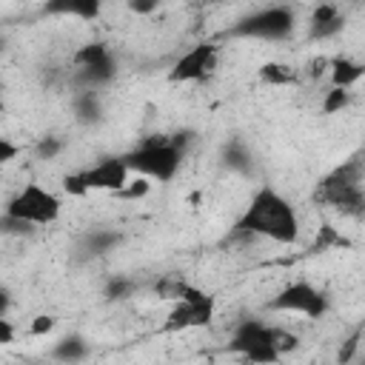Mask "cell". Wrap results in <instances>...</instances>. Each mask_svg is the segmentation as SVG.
Wrapping results in <instances>:
<instances>
[{"instance_id": "6da1fadb", "label": "cell", "mask_w": 365, "mask_h": 365, "mask_svg": "<svg viewBox=\"0 0 365 365\" xmlns=\"http://www.w3.org/2000/svg\"><path fill=\"white\" fill-rule=\"evenodd\" d=\"M237 231L262 237L277 245H294L299 240V214L285 194L274 185H259L237 220Z\"/></svg>"}, {"instance_id": "7a4b0ae2", "label": "cell", "mask_w": 365, "mask_h": 365, "mask_svg": "<svg viewBox=\"0 0 365 365\" xmlns=\"http://www.w3.org/2000/svg\"><path fill=\"white\" fill-rule=\"evenodd\" d=\"M294 336L262 322V319H242L231 336H228V351L248 365H279L282 356L294 348Z\"/></svg>"}, {"instance_id": "3957f363", "label": "cell", "mask_w": 365, "mask_h": 365, "mask_svg": "<svg viewBox=\"0 0 365 365\" xmlns=\"http://www.w3.org/2000/svg\"><path fill=\"white\" fill-rule=\"evenodd\" d=\"M177 137H148L143 143H137L131 151L123 154L128 171L134 177H143L148 182H171L185 160V145Z\"/></svg>"}, {"instance_id": "277c9868", "label": "cell", "mask_w": 365, "mask_h": 365, "mask_svg": "<svg viewBox=\"0 0 365 365\" xmlns=\"http://www.w3.org/2000/svg\"><path fill=\"white\" fill-rule=\"evenodd\" d=\"M60 211H63V202L51 188L40 182H26L9 197L3 217L17 220L29 228H43V225H54L60 220Z\"/></svg>"}, {"instance_id": "5b68a950", "label": "cell", "mask_w": 365, "mask_h": 365, "mask_svg": "<svg viewBox=\"0 0 365 365\" xmlns=\"http://www.w3.org/2000/svg\"><path fill=\"white\" fill-rule=\"evenodd\" d=\"M297 14L291 6H262L248 14H242L231 29L228 37L240 40H265V43H282L294 34Z\"/></svg>"}, {"instance_id": "8992f818", "label": "cell", "mask_w": 365, "mask_h": 365, "mask_svg": "<svg viewBox=\"0 0 365 365\" xmlns=\"http://www.w3.org/2000/svg\"><path fill=\"white\" fill-rule=\"evenodd\" d=\"M268 308L277 311V314H294V317H305V319H322L328 314L331 302H328V294L322 288H317L314 282L294 279V282L282 285L271 297Z\"/></svg>"}, {"instance_id": "52a82bcc", "label": "cell", "mask_w": 365, "mask_h": 365, "mask_svg": "<svg viewBox=\"0 0 365 365\" xmlns=\"http://www.w3.org/2000/svg\"><path fill=\"white\" fill-rule=\"evenodd\" d=\"M77 91H103L117 77V60L106 43H86L74 54Z\"/></svg>"}, {"instance_id": "ba28073f", "label": "cell", "mask_w": 365, "mask_h": 365, "mask_svg": "<svg viewBox=\"0 0 365 365\" xmlns=\"http://www.w3.org/2000/svg\"><path fill=\"white\" fill-rule=\"evenodd\" d=\"M214 311H217V302L211 294H205L202 288L197 285H185L182 297L174 302V308L168 311L165 322H163V331L168 334H177V331H194V328H202L214 319Z\"/></svg>"}, {"instance_id": "9c48e42d", "label": "cell", "mask_w": 365, "mask_h": 365, "mask_svg": "<svg viewBox=\"0 0 365 365\" xmlns=\"http://www.w3.org/2000/svg\"><path fill=\"white\" fill-rule=\"evenodd\" d=\"M217 68V46L214 43H194L188 51H182L171 68L168 80L171 83H202L214 74Z\"/></svg>"}, {"instance_id": "30bf717a", "label": "cell", "mask_w": 365, "mask_h": 365, "mask_svg": "<svg viewBox=\"0 0 365 365\" xmlns=\"http://www.w3.org/2000/svg\"><path fill=\"white\" fill-rule=\"evenodd\" d=\"M80 174H83V182H86L88 191H111V194H120L134 177L128 171L123 154L120 157H100L97 163H91Z\"/></svg>"}, {"instance_id": "8fae6325", "label": "cell", "mask_w": 365, "mask_h": 365, "mask_svg": "<svg viewBox=\"0 0 365 365\" xmlns=\"http://www.w3.org/2000/svg\"><path fill=\"white\" fill-rule=\"evenodd\" d=\"M319 197L342 211H359L365 208V194L356 185L354 177H348V171H334L331 177H325V182L319 185Z\"/></svg>"}, {"instance_id": "7c38bea8", "label": "cell", "mask_w": 365, "mask_h": 365, "mask_svg": "<svg viewBox=\"0 0 365 365\" xmlns=\"http://www.w3.org/2000/svg\"><path fill=\"white\" fill-rule=\"evenodd\" d=\"M342 29H345V14H342L336 6L325 3V6L314 9L311 23H308V34H311V40H331V37L342 34Z\"/></svg>"}, {"instance_id": "4fadbf2b", "label": "cell", "mask_w": 365, "mask_h": 365, "mask_svg": "<svg viewBox=\"0 0 365 365\" xmlns=\"http://www.w3.org/2000/svg\"><path fill=\"white\" fill-rule=\"evenodd\" d=\"M88 342H86V336H80V334H66V336H60L54 345H51V359H57V362H63V365H74V362H83L86 356H88Z\"/></svg>"}, {"instance_id": "5bb4252c", "label": "cell", "mask_w": 365, "mask_h": 365, "mask_svg": "<svg viewBox=\"0 0 365 365\" xmlns=\"http://www.w3.org/2000/svg\"><path fill=\"white\" fill-rule=\"evenodd\" d=\"M74 120L83 125H97L103 120V97L100 91H77L71 100Z\"/></svg>"}, {"instance_id": "9a60e30c", "label": "cell", "mask_w": 365, "mask_h": 365, "mask_svg": "<svg viewBox=\"0 0 365 365\" xmlns=\"http://www.w3.org/2000/svg\"><path fill=\"white\" fill-rule=\"evenodd\" d=\"M46 14L77 17V20H94V17L100 14V3H97V0H54V3H46Z\"/></svg>"}, {"instance_id": "2e32d148", "label": "cell", "mask_w": 365, "mask_h": 365, "mask_svg": "<svg viewBox=\"0 0 365 365\" xmlns=\"http://www.w3.org/2000/svg\"><path fill=\"white\" fill-rule=\"evenodd\" d=\"M365 77V66L362 63H354L348 57H336L331 63V88H345L351 91L359 80Z\"/></svg>"}, {"instance_id": "e0dca14e", "label": "cell", "mask_w": 365, "mask_h": 365, "mask_svg": "<svg viewBox=\"0 0 365 365\" xmlns=\"http://www.w3.org/2000/svg\"><path fill=\"white\" fill-rule=\"evenodd\" d=\"M114 245H120V234L106 231V228H94V231L86 234V240H83L86 257H103V254L114 251Z\"/></svg>"}, {"instance_id": "ac0fdd59", "label": "cell", "mask_w": 365, "mask_h": 365, "mask_svg": "<svg viewBox=\"0 0 365 365\" xmlns=\"http://www.w3.org/2000/svg\"><path fill=\"white\" fill-rule=\"evenodd\" d=\"M222 163H225V168L240 171V174H248V171H251V165H254L251 154H248V151H245V145H240V143H231V145L222 151Z\"/></svg>"}, {"instance_id": "d6986e66", "label": "cell", "mask_w": 365, "mask_h": 365, "mask_svg": "<svg viewBox=\"0 0 365 365\" xmlns=\"http://www.w3.org/2000/svg\"><path fill=\"white\" fill-rule=\"evenodd\" d=\"M134 291H137V282H134L131 277H114V279H108V285H106V299L123 302V299L134 297Z\"/></svg>"}, {"instance_id": "ffe728a7", "label": "cell", "mask_w": 365, "mask_h": 365, "mask_svg": "<svg viewBox=\"0 0 365 365\" xmlns=\"http://www.w3.org/2000/svg\"><path fill=\"white\" fill-rule=\"evenodd\" d=\"M348 103H351V91H345V88H331V91H325V97H322V111H325V114H336V111H342Z\"/></svg>"}, {"instance_id": "44dd1931", "label": "cell", "mask_w": 365, "mask_h": 365, "mask_svg": "<svg viewBox=\"0 0 365 365\" xmlns=\"http://www.w3.org/2000/svg\"><path fill=\"white\" fill-rule=\"evenodd\" d=\"M259 77H262L265 83H277V86H282V83L291 80V74H288L285 66H279V63H265V66L259 68Z\"/></svg>"}, {"instance_id": "7402d4cb", "label": "cell", "mask_w": 365, "mask_h": 365, "mask_svg": "<svg viewBox=\"0 0 365 365\" xmlns=\"http://www.w3.org/2000/svg\"><path fill=\"white\" fill-rule=\"evenodd\" d=\"M148 188H151L148 180H143V177H131V182H128L117 197H123V200H137V197H145Z\"/></svg>"}, {"instance_id": "603a6c76", "label": "cell", "mask_w": 365, "mask_h": 365, "mask_svg": "<svg viewBox=\"0 0 365 365\" xmlns=\"http://www.w3.org/2000/svg\"><path fill=\"white\" fill-rule=\"evenodd\" d=\"M60 151H63V140H57V137H43L37 143V157L40 160H54Z\"/></svg>"}, {"instance_id": "cb8c5ba5", "label": "cell", "mask_w": 365, "mask_h": 365, "mask_svg": "<svg viewBox=\"0 0 365 365\" xmlns=\"http://www.w3.org/2000/svg\"><path fill=\"white\" fill-rule=\"evenodd\" d=\"M63 188H66L71 197H86V194H88V188H86L80 171H77V174H66V177H63Z\"/></svg>"}, {"instance_id": "d4e9b609", "label": "cell", "mask_w": 365, "mask_h": 365, "mask_svg": "<svg viewBox=\"0 0 365 365\" xmlns=\"http://www.w3.org/2000/svg\"><path fill=\"white\" fill-rule=\"evenodd\" d=\"M20 151H23V145H17V143L9 140V137H0V163H11V160H17Z\"/></svg>"}, {"instance_id": "484cf974", "label": "cell", "mask_w": 365, "mask_h": 365, "mask_svg": "<svg viewBox=\"0 0 365 365\" xmlns=\"http://www.w3.org/2000/svg\"><path fill=\"white\" fill-rule=\"evenodd\" d=\"M54 325H57V319H54V317L40 314V317H34V322H31V328H29V331H31L34 336H43V334H48Z\"/></svg>"}, {"instance_id": "4316f807", "label": "cell", "mask_w": 365, "mask_h": 365, "mask_svg": "<svg viewBox=\"0 0 365 365\" xmlns=\"http://www.w3.org/2000/svg\"><path fill=\"white\" fill-rule=\"evenodd\" d=\"M11 336H14L11 319H9V317H0V342H3V345H9V342H11Z\"/></svg>"}, {"instance_id": "83f0119b", "label": "cell", "mask_w": 365, "mask_h": 365, "mask_svg": "<svg viewBox=\"0 0 365 365\" xmlns=\"http://www.w3.org/2000/svg\"><path fill=\"white\" fill-rule=\"evenodd\" d=\"M157 6L154 3H131V11H140V14H145V11H154Z\"/></svg>"}, {"instance_id": "f1b7e54d", "label": "cell", "mask_w": 365, "mask_h": 365, "mask_svg": "<svg viewBox=\"0 0 365 365\" xmlns=\"http://www.w3.org/2000/svg\"><path fill=\"white\" fill-rule=\"evenodd\" d=\"M362 365H365V359H362Z\"/></svg>"}]
</instances>
